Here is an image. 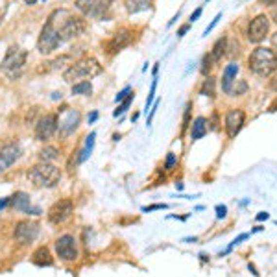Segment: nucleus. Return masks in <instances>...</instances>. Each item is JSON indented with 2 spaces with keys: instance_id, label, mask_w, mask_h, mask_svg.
<instances>
[{
  "instance_id": "c9c22d12",
  "label": "nucleus",
  "mask_w": 277,
  "mask_h": 277,
  "mask_svg": "<svg viewBox=\"0 0 277 277\" xmlns=\"http://www.w3.org/2000/svg\"><path fill=\"white\" fill-rule=\"evenodd\" d=\"M24 212H26V214H32V216H39V214H41L43 211H41L39 207H32V205H30V207H28Z\"/></svg>"
},
{
  "instance_id": "58836bf2",
  "label": "nucleus",
  "mask_w": 277,
  "mask_h": 277,
  "mask_svg": "<svg viewBox=\"0 0 277 277\" xmlns=\"http://www.w3.org/2000/svg\"><path fill=\"white\" fill-rule=\"evenodd\" d=\"M189 28H190V24H185V26H181V28H179V32H177V35H179V37H183L185 34L189 32Z\"/></svg>"
},
{
  "instance_id": "7ed1b4c3",
  "label": "nucleus",
  "mask_w": 277,
  "mask_h": 277,
  "mask_svg": "<svg viewBox=\"0 0 277 277\" xmlns=\"http://www.w3.org/2000/svg\"><path fill=\"white\" fill-rule=\"evenodd\" d=\"M28 177L39 189H54L61 179V170L50 163H39L30 170Z\"/></svg>"
},
{
  "instance_id": "4468645a",
  "label": "nucleus",
  "mask_w": 277,
  "mask_h": 277,
  "mask_svg": "<svg viewBox=\"0 0 277 277\" xmlns=\"http://www.w3.org/2000/svg\"><path fill=\"white\" fill-rule=\"evenodd\" d=\"M244 120H246V115L242 109H231L227 115H225V131L229 137H235L239 133L242 126H244Z\"/></svg>"
},
{
  "instance_id": "423d86ee",
  "label": "nucleus",
  "mask_w": 277,
  "mask_h": 277,
  "mask_svg": "<svg viewBox=\"0 0 277 277\" xmlns=\"http://www.w3.org/2000/svg\"><path fill=\"white\" fill-rule=\"evenodd\" d=\"M55 253L65 262H74L78 259V242L72 235H63L55 240Z\"/></svg>"
},
{
  "instance_id": "6e6552de",
  "label": "nucleus",
  "mask_w": 277,
  "mask_h": 277,
  "mask_svg": "<svg viewBox=\"0 0 277 277\" xmlns=\"http://www.w3.org/2000/svg\"><path fill=\"white\" fill-rule=\"evenodd\" d=\"M268 32H270V18L266 15H257L249 22L248 39L251 43H260V41L266 39Z\"/></svg>"
},
{
  "instance_id": "8fccbe9b",
  "label": "nucleus",
  "mask_w": 277,
  "mask_h": 277,
  "mask_svg": "<svg viewBox=\"0 0 277 277\" xmlns=\"http://www.w3.org/2000/svg\"><path fill=\"white\" fill-rule=\"evenodd\" d=\"M276 18H277V13H276ZM276 22H277V20H276Z\"/></svg>"
},
{
  "instance_id": "473e14b6",
  "label": "nucleus",
  "mask_w": 277,
  "mask_h": 277,
  "mask_svg": "<svg viewBox=\"0 0 277 277\" xmlns=\"http://www.w3.org/2000/svg\"><path fill=\"white\" fill-rule=\"evenodd\" d=\"M227 216V207L225 205H216V218L222 220V218H225Z\"/></svg>"
},
{
  "instance_id": "37998d69",
  "label": "nucleus",
  "mask_w": 277,
  "mask_h": 277,
  "mask_svg": "<svg viewBox=\"0 0 277 277\" xmlns=\"http://www.w3.org/2000/svg\"><path fill=\"white\" fill-rule=\"evenodd\" d=\"M264 6H277V0H260Z\"/></svg>"
},
{
  "instance_id": "2eb2a0df",
  "label": "nucleus",
  "mask_w": 277,
  "mask_h": 277,
  "mask_svg": "<svg viewBox=\"0 0 277 277\" xmlns=\"http://www.w3.org/2000/svg\"><path fill=\"white\" fill-rule=\"evenodd\" d=\"M18 157H20V146L18 144H6L0 150V172L9 168Z\"/></svg>"
},
{
  "instance_id": "4be33fe9",
  "label": "nucleus",
  "mask_w": 277,
  "mask_h": 277,
  "mask_svg": "<svg viewBox=\"0 0 277 277\" xmlns=\"http://www.w3.org/2000/svg\"><path fill=\"white\" fill-rule=\"evenodd\" d=\"M207 120L203 119V117H198V119L194 120L192 124V140H198V138H202L205 133H207Z\"/></svg>"
},
{
  "instance_id": "bb28decb",
  "label": "nucleus",
  "mask_w": 277,
  "mask_h": 277,
  "mask_svg": "<svg viewBox=\"0 0 277 277\" xmlns=\"http://www.w3.org/2000/svg\"><path fill=\"white\" fill-rule=\"evenodd\" d=\"M133 98H135V94H133V92H129L128 98H126V100H122V104H120V105H119V109H115V113H113V115H115V117H119V115H122V113H124V111H126V109H128V107H129V104L133 102Z\"/></svg>"
},
{
  "instance_id": "c756f323",
  "label": "nucleus",
  "mask_w": 277,
  "mask_h": 277,
  "mask_svg": "<svg viewBox=\"0 0 277 277\" xmlns=\"http://www.w3.org/2000/svg\"><path fill=\"white\" fill-rule=\"evenodd\" d=\"M175 165H177V157H175V154H168V156H166V161H165V168L166 170H172Z\"/></svg>"
},
{
  "instance_id": "a19ab883",
  "label": "nucleus",
  "mask_w": 277,
  "mask_h": 277,
  "mask_svg": "<svg viewBox=\"0 0 277 277\" xmlns=\"http://www.w3.org/2000/svg\"><path fill=\"white\" fill-rule=\"evenodd\" d=\"M272 46H274V50H276V54H277V32L272 35Z\"/></svg>"
},
{
  "instance_id": "1a4fd4ad",
  "label": "nucleus",
  "mask_w": 277,
  "mask_h": 277,
  "mask_svg": "<svg viewBox=\"0 0 277 277\" xmlns=\"http://www.w3.org/2000/svg\"><path fill=\"white\" fill-rule=\"evenodd\" d=\"M74 211V203L72 200L69 198H63V200H57V202L48 209V220L52 224H61L65 222Z\"/></svg>"
},
{
  "instance_id": "ddd939ff",
  "label": "nucleus",
  "mask_w": 277,
  "mask_h": 277,
  "mask_svg": "<svg viewBox=\"0 0 277 277\" xmlns=\"http://www.w3.org/2000/svg\"><path fill=\"white\" fill-rule=\"evenodd\" d=\"M80 120H82V115H80V111L69 109V111H67V115H65L63 119L59 120V133H61L63 137H69V135H72L74 131L78 129V126H80Z\"/></svg>"
},
{
  "instance_id": "20e7f679",
  "label": "nucleus",
  "mask_w": 277,
  "mask_h": 277,
  "mask_svg": "<svg viewBox=\"0 0 277 277\" xmlns=\"http://www.w3.org/2000/svg\"><path fill=\"white\" fill-rule=\"evenodd\" d=\"M102 72V65L96 61V59H92V57H85V59H80V61H76L72 63L67 70L63 72V80L65 82H83V80H87V78H92V76H96V74Z\"/></svg>"
},
{
  "instance_id": "ea45409f",
  "label": "nucleus",
  "mask_w": 277,
  "mask_h": 277,
  "mask_svg": "<svg viewBox=\"0 0 277 277\" xmlns=\"http://www.w3.org/2000/svg\"><path fill=\"white\" fill-rule=\"evenodd\" d=\"M270 87H272L274 91H277V74L274 76V78H272V82H270Z\"/></svg>"
},
{
  "instance_id": "cd10ccee",
  "label": "nucleus",
  "mask_w": 277,
  "mask_h": 277,
  "mask_svg": "<svg viewBox=\"0 0 277 277\" xmlns=\"http://www.w3.org/2000/svg\"><path fill=\"white\" fill-rule=\"evenodd\" d=\"M212 65H214V61H212L211 54H207L205 57H203V63H202V74L203 76H207V74H209V70L212 69Z\"/></svg>"
},
{
  "instance_id": "f704fd0d",
  "label": "nucleus",
  "mask_w": 277,
  "mask_h": 277,
  "mask_svg": "<svg viewBox=\"0 0 277 277\" xmlns=\"http://www.w3.org/2000/svg\"><path fill=\"white\" fill-rule=\"evenodd\" d=\"M129 92H131V89H129V87H124V89H122V91H120L119 94H117V98H115V100H117V102L126 100V98H128Z\"/></svg>"
},
{
  "instance_id": "f3484780",
  "label": "nucleus",
  "mask_w": 277,
  "mask_h": 277,
  "mask_svg": "<svg viewBox=\"0 0 277 277\" xmlns=\"http://www.w3.org/2000/svg\"><path fill=\"white\" fill-rule=\"evenodd\" d=\"M32 262L37 264V266H52L54 264V259H52V253L46 246H41L34 251L32 255Z\"/></svg>"
},
{
  "instance_id": "a878e982",
  "label": "nucleus",
  "mask_w": 277,
  "mask_h": 277,
  "mask_svg": "<svg viewBox=\"0 0 277 277\" xmlns=\"http://www.w3.org/2000/svg\"><path fill=\"white\" fill-rule=\"evenodd\" d=\"M92 92V85L87 80H83V82H78L72 85V94H83V96H87V94H91Z\"/></svg>"
},
{
  "instance_id": "a211bd4d",
  "label": "nucleus",
  "mask_w": 277,
  "mask_h": 277,
  "mask_svg": "<svg viewBox=\"0 0 277 277\" xmlns=\"http://www.w3.org/2000/svg\"><path fill=\"white\" fill-rule=\"evenodd\" d=\"M76 8L83 15H94L100 17V0H76Z\"/></svg>"
},
{
  "instance_id": "39448f33",
  "label": "nucleus",
  "mask_w": 277,
  "mask_h": 277,
  "mask_svg": "<svg viewBox=\"0 0 277 277\" xmlns=\"http://www.w3.org/2000/svg\"><path fill=\"white\" fill-rule=\"evenodd\" d=\"M61 45H63V39L59 37L57 30L52 26V22L46 20V24L43 26V30H41L39 41H37V50H39L43 55H50Z\"/></svg>"
},
{
  "instance_id": "c03bdc74",
  "label": "nucleus",
  "mask_w": 277,
  "mask_h": 277,
  "mask_svg": "<svg viewBox=\"0 0 277 277\" xmlns=\"http://www.w3.org/2000/svg\"><path fill=\"white\" fill-rule=\"evenodd\" d=\"M6 205H9V198H4V200H0V211H2Z\"/></svg>"
},
{
  "instance_id": "e433bc0d",
  "label": "nucleus",
  "mask_w": 277,
  "mask_h": 277,
  "mask_svg": "<svg viewBox=\"0 0 277 277\" xmlns=\"http://www.w3.org/2000/svg\"><path fill=\"white\" fill-rule=\"evenodd\" d=\"M200 15H202V8H198V9H196V11L192 13V15H190V24H192V22H196V20L200 18Z\"/></svg>"
},
{
  "instance_id": "dca6fc26",
  "label": "nucleus",
  "mask_w": 277,
  "mask_h": 277,
  "mask_svg": "<svg viewBox=\"0 0 277 277\" xmlns=\"http://www.w3.org/2000/svg\"><path fill=\"white\" fill-rule=\"evenodd\" d=\"M237 74H239V65L233 61V63L227 65L225 70H224V76H222V91L231 94L233 83L237 82Z\"/></svg>"
},
{
  "instance_id": "f03ea898",
  "label": "nucleus",
  "mask_w": 277,
  "mask_h": 277,
  "mask_svg": "<svg viewBox=\"0 0 277 277\" xmlns=\"http://www.w3.org/2000/svg\"><path fill=\"white\" fill-rule=\"evenodd\" d=\"M248 65L251 72L266 78V76H270L272 72L277 70V54L274 50H270V48L259 46V48H255V50L251 52V55H249V59H248Z\"/></svg>"
},
{
  "instance_id": "9d476101",
  "label": "nucleus",
  "mask_w": 277,
  "mask_h": 277,
  "mask_svg": "<svg viewBox=\"0 0 277 277\" xmlns=\"http://www.w3.org/2000/svg\"><path fill=\"white\" fill-rule=\"evenodd\" d=\"M133 39H135L133 30H131V28H122V30H119L115 35L111 37V41L107 43V52H109V54H117L122 48L131 45Z\"/></svg>"
},
{
  "instance_id": "b1692460",
  "label": "nucleus",
  "mask_w": 277,
  "mask_h": 277,
  "mask_svg": "<svg viewBox=\"0 0 277 277\" xmlns=\"http://www.w3.org/2000/svg\"><path fill=\"white\" fill-rule=\"evenodd\" d=\"M57 156H59V152H57V148L54 146H45L39 152V159H41L43 163H50V161L57 159Z\"/></svg>"
},
{
  "instance_id": "4c0bfd02",
  "label": "nucleus",
  "mask_w": 277,
  "mask_h": 277,
  "mask_svg": "<svg viewBox=\"0 0 277 277\" xmlns=\"http://www.w3.org/2000/svg\"><path fill=\"white\" fill-rule=\"evenodd\" d=\"M268 218H270V214H268L266 211H260L257 214V222H264V220H268Z\"/></svg>"
},
{
  "instance_id": "0eeeda50",
  "label": "nucleus",
  "mask_w": 277,
  "mask_h": 277,
  "mask_svg": "<svg viewBox=\"0 0 277 277\" xmlns=\"http://www.w3.org/2000/svg\"><path fill=\"white\" fill-rule=\"evenodd\" d=\"M37 235H39V224L34 220H20L13 231V237L18 244H30L37 239Z\"/></svg>"
},
{
  "instance_id": "393cba45",
  "label": "nucleus",
  "mask_w": 277,
  "mask_h": 277,
  "mask_svg": "<svg viewBox=\"0 0 277 277\" xmlns=\"http://www.w3.org/2000/svg\"><path fill=\"white\" fill-rule=\"evenodd\" d=\"M214 85H216V80L214 78H211V76H207V80H203V83H202V94L203 96H209V98H214L216 94H214Z\"/></svg>"
},
{
  "instance_id": "7c9ffc66",
  "label": "nucleus",
  "mask_w": 277,
  "mask_h": 277,
  "mask_svg": "<svg viewBox=\"0 0 277 277\" xmlns=\"http://www.w3.org/2000/svg\"><path fill=\"white\" fill-rule=\"evenodd\" d=\"M190 109H192V104L189 102V104H187V109H185V117H183V128H181V131H185V129H187V126L190 124V122H189V120H190Z\"/></svg>"
},
{
  "instance_id": "f8f14e48",
  "label": "nucleus",
  "mask_w": 277,
  "mask_h": 277,
  "mask_svg": "<svg viewBox=\"0 0 277 277\" xmlns=\"http://www.w3.org/2000/svg\"><path fill=\"white\" fill-rule=\"evenodd\" d=\"M26 50H22V48H17V46H11L8 50V54L4 57V61L0 65V69L2 70H17L20 69L22 65L26 63Z\"/></svg>"
},
{
  "instance_id": "c85d7f7f",
  "label": "nucleus",
  "mask_w": 277,
  "mask_h": 277,
  "mask_svg": "<svg viewBox=\"0 0 277 277\" xmlns=\"http://www.w3.org/2000/svg\"><path fill=\"white\" fill-rule=\"evenodd\" d=\"M246 91H248V83L244 82V80H240L239 85H235V89L231 91V94H233V96H237V94H244Z\"/></svg>"
},
{
  "instance_id": "412c9836",
  "label": "nucleus",
  "mask_w": 277,
  "mask_h": 277,
  "mask_svg": "<svg viewBox=\"0 0 277 277\" xmlns=\"http://www.w3.org/2000/svg\"><path fill=\"white\" fill-rule=\"evenodd\" d=\"M225 50H227V37H220V39L214 43L212 50L209 52L211 57H212V61H214V63H218L222 57L225 55Z\"/></svg>"
},
{
  "instance_id": "09e8293b",
  "label": "nucleus",
  "mask_w": 277,
  "mask_h": 277,
  "mask_svg": "<svg viewBox=\"0 0 277 277\" xmlns=\"http://www.w3.org/2000/svg\"><path fill=\"white\" fill-rule=\"evenodd\" d=\"M196 240H198V239H196V237H192V239H185L183 242H196Z\"/></svg>"
},
{
  "instance_id": "a18cd8bd",
  "label": "nucleus",
  "mask_w": 277,
  "mask_h": 277,
  "mask_svg": "<svg viewBox=\"0 0 277 277\" xmlns=\"http://www.w3.org/2000/svg\"><path fill=\"white\" fill-rule=\"evenodd\" d=\"M249 272H251V274H253V276H255V277H259V272H257V270H255V266H253V264H249Z\"/></svg>"
},
{
  "instance_id": "72a5a7b5",
  "label": "nucleus",
  "mask_w": 277,
  "mask_h": 277,
  "mask_svg": "<svg viewBox=\"0 0 277 277\" xmlns=\"http://www.w3.org/2000/svg\"><path fill=\"white\" fill-rule=\"evenodd\" d=\"M220 17H222V13H218V15H216V17L212 18V20H211V24H209V26L205 28V32H203V35H207V34H211V32H212V28L216 26V22H218V20H220Z\"/></svg>"
},
{
  "instance_id": "9b49d317",
  "label": "nucleus",
  "mask_w": 277,
  "mask_h": 277,
  "mask_svg": "<svg viewBox=\"0 0 277 277\" xmlns=\"http://www.w3.org/2000/svg\"><path fill=\"white\" fill-rule=\"evenodd\" d=\"M57 131V117L55 115H45L37 120L35 137L37 140H48Z\"/></svg>"
},
{
  "instance_id": "79ce46f5",
  "label": "nucleus",
  "mask_w": 277,
  "mask_h": 277,
  "mask_svg": "<svg viewBox=\"0 0 277 277\" xmlns=\"http://www.w3.org/2000/svg\"><path fill=\"white\" fill-rule=\"evenodd\" d=\"M96 119H98V113H96V111H92L91 115H89V124H92Z\"/></svg>"
},
{
  "instance_id": "f257e3e1",
  "label": "nucleus",
  "mask_w": 277,
  "mask_h": 277,
  "mask_svg": "<svg viewBox=\"0 0 277 277\" xmlns=\"http://www.w3.org/2000/svg\"><path fill=\"white\" fill-rule=\"evenodd\" d=\"M48 20L52 22V26L57 30L59 37L65 41H70L74 37L82 35L85 30V20L80 15H74L69 9H55L54 13L48 17Z\"/></svg>"
},
{
  "instance_id": "2f4dec72",
  "label": "nucleus",
  "mask_w": 277,
  "mask_h": 277,
  "mask_svg": "<svg viewBox=\"0 0 277 277\" xmlns=\"http://www.w3.org/2000/svg\"><path fill=\"white\" fill-rule=\"evenodd\" d=\"M161 209H168L166 203H154V205H148V207H142L144 212H152V211H161Z\"/></svg>"
},
{
  "instance_id": "de8ad7c7",
  "label": "nucleus",
  "mask_w": 277,
  "mask_h": 277,
  "mask_svg": "<svg viewBox=\"0 0 277 277\" xmlns=\"http://www.w3.org/2000/svg\"><path fill=\"white\" fill-rule=\"evenodd\" d=\"M175 189H177V190H183V183H175Z\"/></svg>"
},
{
  "instance_id": "6ab92c4d",
  "label": "nucleus",
  "mask_w": 277,
  "mask_h": 277,
  "mask_svg": "<svg viewBox=\"0 0 277 277\" xmlns=\"http://www.w3.org/2000/svg\"><path fill=\"white\" fill-rule=\"evenodd\" d=\"M30 196L26 192H15L11 198H9V205L15 209V211H20L24 212L30 207Z\"/></svg>"
},
{
  "instance_id": "5701e85b",
  "label": "nucleus",
  "mask_w": 277,
  "mask_h": 277,
  "mask_svg": "<svg viewBox=\"0 0 277 277\" xmlns=\"http://www.w3.org/2000/svg\"><path fill=\"white\" fill-rule=\"evenodd\" d=\"M94 138H96V133L92 131L91 135L87 137V140H85V148H83L82 152H80V154H82V156L78 157V161H80V163H85V161H87V157L91 156L92 146H94Z\"/></svg>"
},
{
  "instance_id": "49530a36",
  "label": "nucleus",
  "mask_w": 277,
  "mask_h": 277,
  "mask_svg": "<svg viewBox=\"0 0 277 277\" xmlns=\"http://www.w3.org/2000/svg\"><path fill=\"white\" fill-rule=\"evenodd\" d=\"M262 229H264L262 225H257V227H253V229H251V233H259V231H262Z\"/></svg>"
},
{
  "instance_id": "aec40b11",
  "label": "nucleus",
  "mask_w": 277,
  "mask_h": 277,
  "mask_svg": "<svg viewBox=\"0 0 277 277\" xmlns=\"http://www.w3.org/2000/svg\"><path fill=\"white\" fill-rule=\"evenodd\" d=\"M154 0H124V6L128 13H140V11H146L152 8Z\"/></svg>"
},
{
  "instance_id": "3c124183",
  "label": "nucleus",
  "mask_w": 277,
  "mask_h": 277,
  "mask_svg": "<svg viewBox=\"0 0 277 277\" xmlns=\"http://www.w3.org/2000/svg\"><path fill=\"white\" fill-rule=\"evenodd\" d=\"M276 224H277V222H276Z\"/></svg>"
}]
</instances>
